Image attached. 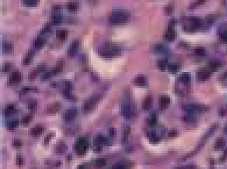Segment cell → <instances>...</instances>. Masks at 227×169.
<instances>
[{"mask_svg": "<svg viewBox=\"0 0 227 169\" xmlns=\"http://www.w3.org/2000/svg\"><path fill=\"white\" fill-rule=\"evenodd\" d=\"M130 13L125 10H117L109 16V22L113 25H119L127 22L129 20Z\"/></svg>", "mask_w": 227, "mask_h": 169, "instance_id": "cell-1", "label": "cell"}, {"mask_svg": "<svg viewBox=\"0 0 227 169\" xmlns=\"http://www.w3.org/2000/svg\"><path fill=\"white\" fill-rule=\"evenodd\" d=\"M120 53V49L117 45L108 43L102 46L98 50V54L105 58H111L118 55Z\"/></svg>", "mask_w": 227, "mask_h": 169, "instance_id": "cell-2", "label": "cell"}, {"mask_svg": "<svg viewBox=\"0 0 227 169\" xmlns=\"http://www.w3.org/2000/svg\"><path fill=\"white\" fill-rule=\"evenodd\" d=\"M101 96L100 94H95L94 96L89 98L88 100L84 102L83 105H82V110L85 112H90L93 109L95 108L96 104L98 103V101L101 99Z\"/></svg>", "mask_w": 227, "mask_h": 169, "instance_id": "cell-3", "label": "cell"}, {"mask_svg": "<svg viewBox=\"0 0 227 169\" xmlns=\"http://www.w3.org/2000/svg\"><path fill=\"white\" fill-rule=\"evenodd\" d=\"M87 147H88V143H87V140L83 137H80L77 139L76 142L75 144V149L76 152L80 155H82L87 151Z\"/></svg>", "mask_w": 227, "mask_h": 169, "instance_id": "cell-4", "label": "cell"}, {"mask_svg": "<svg viewBox=\"0 0 227 169\" xmlns=\"http://www.w3.org/2000/svg\"><path fill=\"white\" fill-rule=\"evenodd\" d=\"M77 109L75 108H71L66 110L63 114V119L66 122H70V121L73 120L75 119V117L77 115Z\"/></svg>", "mask_w": 227, "mask_h": 169, "instance_id": "cell-5", "label": "cell"}, {"mask_svg": "<svg viewBox=\"0 0 227 169\" xmlns=\"http://www.w3.org/2000/svg\"><path fill=\"white\" fill-rule=\"evenodd\" d=\"M22 80V75L19 71H13L8 78V84L10 85H15L19 84Z\"/></svg>", "mask_w": 227, "mask_h": 169, "instance_id": "cell-6", "label": "cell"}, {"mask_svg": "<svg viewBox=\"0 0 227 169\" xmlns=\"http://www.w3.org/2000/svg\"><path fill=\"white\" fill-rule=\"evenodd\" d=\"M211 75V71L209 68L207 69H201L198 72V74H197V77H198V79L200 81H205V80H207V79H209V78L210 77Z\"/></svg>", "mask_w": 227, "mask_h": 169, "instance_id": "cell-7", "label": "cell"}, {"mask_svg": "<svg viewBox=\"0 0 227 169\" xmlns=\"http://www.w3.org/2000/svg\"><path fill=\"white\" fill-rule=\"evenodd\" d=\"M121 112H122V115L126 119H130L133 115L132 110L129 104L122 105Z\"/></svg>", "mask_w": 227, "mask_h": 169, "instance_id": "cell-8", "label": "cell"}, {"mask_svg": "<svg viewBox=\"0 0 227 169\" xmlns=\"http://www.w3.org/2000/svg\"><path fill=\"white\" fill-rule=\"evenodd\" d=\"M79 47V41L78 40H75L74 41H73L68 47V55L73 57V55H75V54L76 53L77 51L78 50Z\"/></svg>", "mask_w": 227, "mask_h": 169, "instance_id": "cell-9", "label": "cell"}, {"mask_svg": "<svg viewBox=\"0 0 227 169\" xmlns=\"http://www.w3.org/2000/svg\"><path fill=\"white\" fill-rule=\"evenodd\" d=\"M175 37H176V34H175V30L171 27L168 28L164 34L165 39L167 41H173L175 40Z\"/></svg>", "mask_w": 227, "mask_h": 169, "instance_id": "cell-10", "label": "cell"}, {"mask_svg": "<svg viewBox=\"0 0 227 169\" xmlns=\"http://www.w3.org/2000/svg\"><path fill=\"white\" fill-rule=\"evenodd\" d=\"M131 166H132V163L128 161H124V162L115 163L110 167V169H129L131 168Z\"/></svg>", "mask_w": 227, "mask_h": 169, "instance_id": "cell-11", "label": "cell"}, {"mask_svg": "<svg viewBox=\"0 0 227 169\" xmlns=\"http://www.w3.org/2000/svg\"><path fill=\"white\" fill-rule=\"evenodd\" d=\"M61 108V104L59 103H54L47 107L46 111L47 113L53 114L59 111Z\"/></svg>", "mask_w": 227, "mask_h": 169, "instance_id": "cell-12", "label": "cell"}, {"mask_svg": "<svg viewBox=\"0 0 227 169\" xmlns=\"http://www.w3.org/2000/svg\"><path fill=\"white\" fill-rule=\"evenodd\" d=\"M133 83L136 85L137 86H140V87H144L147 85V80L144 75H138L133 80Z\"/></svg>", "mask_w": 227, "mask_h": 169, "instance_id": "cell-13", "label": "cell"}, {"mask_svg": "<svg viewBox=\"0 0 227 169\" xmlns=\"http://www.w3.org/2000/svg\"><path fill=\"white\" fill-rule=\"evenodd\" d=\"M221 66V62L219 60H212L210 61L208 65V68L211 71H214L217 70Z\"/></svg>", "mask_w": 227, "mask_h": 169, "instance_id": "cell-14", "label": "cell"}, {"mask_svg": "<svg viewBox=\"0 0 227 169\" xmlns=\"http://www.w3.org/2000/svg\"><path fill=\"white\" fill-rule=\"evenodd\" d=\"M152 96H149L148 95V96H146L145 100H144L143 103H142V108L145 110H149V109L151 108V106H152Z\"/></svg>", "mask_w": 227, "mask_h": 169, "instance_id": "cell-15", "label": "cell"}, {"mask_svg": "<svg viewBox=\"0 0 227 169\" xmlns=\"http://www.w3.org/2000/svg\"><path fill=\"white\" fill-rule=\"evenodd\" d=\"M44 131V128L42 126H36L34 128H32L30 131L31 135H34V136H37V135H41Z\"/></svg>", "mask_w": 227, "mask_h": 169, "instance_id": "cell-16", "label": "cell"}, {"mask_svg": "<svg viewBox=\"0 0 227 169\" xmlns=\"http://www.w3.org/2000/svg\"><path fill=\"white\" fill-rule=\"evenodd\" d=\"M94 142L96 145H106V144L108 143V140L106 137L103 136V135H99L96 137V138H95L94 140Z\"/></svg>", "mask_w": 227, "mask_h": 169, "instance_id": "cell-17", "label": "cell"}, {"mask_svg": "<svg viewBox=\"0 0 227 169\" xmlns=\"http://www.w3.org/2000/svg\"><path fill=\"white\" fill-rule=\"evenodd\" d=\"M45 66H44V65H40V66H38V67L34 70V71H33L31 73L30 78L31 79L35 78L36 76H37L38 73H41L42 71H45Z\"/></svg>", "mask_w": 227, "mask_h": 169, "instance_id": "cell-18", "label": "cell"}, {"mask_svg": "<svg viewBox=\"0 0 227 169\" xmlns=\"http://www.w3.org/2000/svg\"><path fill=\"white\" fill-rule=\"evenodd\" d=\"M170 99L169 96H162L160 98V106L162 108H165L170 104Z\"/></svg>", "mask_w": 227, "mask_h": 169, "instance_id": "cell-19", "label": "cell"}, {"mask_svg": "<svg viewBox=\"0 0 227 169\" xmlns=\"http://www.w3.org/2000/svg\"><path fill=\"white\" fill-rule=\"evenodd\" d=\"M153 50H154L155 52H157V53H163V52H166L167 50V48L164 45L159 43V44H156V45H154V47H153Z\"/></svg>", "mask_w": 227, "mask_h": 169, "instance_id": "cell-20", "label": "cell"}, {"mask_svg": "<svg viewBox=\"0 0 227 169\" xmlns=\"http://www.w3.org/2000/svg\"><path fill=\"white\" fill-rule=\"evenodd\" d=\"M33 57H34V52L32 51H30L28 53L24 56L23 60H22V64L24 65H28L31 63V60H32Z\"/></svg>", "mask_w": 227, "mask_h": 169, "instance_id": "cell-21", "label": "cell"}, {"mask_svg": "<svg viewBox=\"0 0 227 169\" xmlns=\"http://www.w3.org/2000/svg\"><path fill=\"white\" fill-rule=\"evenodd\" d=\"M13 50V45L10 43H4L2 45V51L3 53H11Z\"/></svg>", "mask_w": 227, "mask_h": 169, "instance_id": "cell-22", "label": "cell"}, {"mask_svg": "<svg viewBox=\"0 0 227 169\" xmlns=\"http://www.w3.org/2000/svg\"><path fill=\"white\" fill-rule=\"evenodd\" d=\"M45 38L42 37H38L35 40L34 47L36 49H37V50H38V49H41V47L45 45Z\"/></svg>", "mask_w": 227, "mask_h": 169, "instance_id": "cell-23", "label": "cell"}, {"mask_svg": "<svg viewBox=\"0 0 227 169\" xmlns=\"http://www.w3.org/2000/svg\"><path fill=\"white\" fill-rule=\"evenodd\" d=\"M56 36L59 40H65L68 36V31L65 29H59L56 32Z\"/></svg>", "mask_w": 227, "mask_h": 169, "instance_id": "cell-24", "label": "cell"}, {"mask_svg": "<svg viewBox=\"0 0 227 169\" xmlns=\"http://www.w3.org/2000/svg\"><path fill=\"white\" fill-rule=\"evenodd\" d=\"M66 8H67L70 11H75V10L78 9V3L75 1H70L66 3Z\"/></svg>", "mask_w": 227, "mask_h": 169, "instance_id": "cell-25", "label": "cell"}, {"mask_svg": "<svg viewBox=\"0 0 227 169\" xmlns=\"http://www.w3.org/2000/svg\"><path fill=\"white\" fill-rule=\"evenodd\" d=\"M225 143H226V142H225L224 139H223L222 138H219V139H217V141H216L214 147H215L216 149H221L223 147H224Z\"/></svg>", "mask_w": 227, "mask_h": 169, "instance_id": "cell-26", "label": "cell"}, {"mask_svg": "<svg viewBox=\"0 0 227 169\" xmlns=\"http://www.w3.org/2000/svg\"><path fill=\"white\" fill-rule=\"evenodd\" d=\"M180 80L181 82H184V83H188L190 81V75L188 73H183L180 75Z\"/></svg>", "mask_w": 227, "mask_h": 169, "instance_id": "cell-27", "label": "cell"}, {"mask_svg": "<svg viewBox=\"0 0 227 169\" xmlns=\"http://www.w3.org/2000/svg\"><path fill=\"white\" fill-rule=\"evenodd\" d=\"M193 52H194V54L197 56H203L205 53V48L201 46H198L195 47Z\"/></svg>", "mask_w": 227, "mask_h": 169, "instance_id": "cell-28", "label": "cell"}, {"mask_svg": "<svg viewBox=\"0 0 227 169\" xmlns=\"http://www.w3.org/2000/svg\"><path fill=\"white\" fill-rule=\"evenodd\" d=\"M62 20V15L60 14H54L52 17V22L53 24H59Z\"/></svg>", "mask_w": 227, "mask_h": 169, "instance_id": "cell-29", "label": "cell"}, {"mask_svg": "<svg viewBox=\"0 0 227 169\" xmlns=\"http://www.w3.org/2000/svg\"><path fill=\"white\" fill-rule=\"evenodd\" d=\"M147 136L149 137L150 142H153V143H156V142L159 141V137L156 136L155 133H153V132H149V133H147Z\"/></svg>", "mask_w": 227, "mask_h": 169, "instance_id": "cell-30", "label": "cell"}, {"mask_svg": "<svg viewBox=\"0 0 227 169\" xmlns=\"http://www.w3.org/2000/svg\"><path fill=\"white\" fill-rule=\"evenodd\" d=\"M15 111V106L13 104H9L6 106V109L4 110V114L6 115H11L13 112Z\"/></svg>", "mask_w": 227, "mask_h": 169, "instance_id": "cell-31", "label": "cell"}, {"mask_svg": "<svg viewBox=\"0 0 227 169\" xmlns=\"http://www.w3.org/2000/svg\"><path fill=\"white\" fill-rule=\"evenodd\" d=\"M205 1H206V0H195V1H192V2L190 3L189 8H196V7L200 6V5L202 4V3H205Z\"/></svg>", "mask_w": 227, "mask_h": 169, "instance_id": "cell-32", "label": "cell"}, {"mask_svg": "<svg viewBox=\"0 0 227 169\" xmlns=\"http://www.w3.org/2000/svg\"><path fill=\"white\" fill-rule=\"evenodd\" d=\"M180 66L177 64H169L168 66V70L172 73H175L179 71Z\"/></svg>", "mask_w": 227, "mask_h": 169, "instance_id": "cell-33", "label": "cell"}, {"mask_svg": "<svg viewBox=\"0 0 227 169\" xmlns=\"http://www.w3.org/2000/svg\"><path fill=\"white\" fill-rule=\"evenodd\" d=\"M105 163H106V161L103 158H99V159H97L95 161V166L98 168L103 167L105 165Z\"/></svg>", "mask_w": 227, "mask_h": 169, "instance_id": "cell-34", "label": "cell"}, {"mask_svg": "<svg viewBox=\"0 0 227 169\" xmlns=\"http://www.w3.org/2000/svg\"><path fill=\"white\" fill-rule=\"evenodd\" d=\"M39 0H22V2L27 6H34L37 4Z\"/></svg>", "mask_w": 227, "mask_h": 169, "instance_id": "cell-35", "label": "cell"}, {"mask_svg": "<svg viewBox=\"0 0 227 169\" xmlns=\"http://www.w3.org/2000/svg\"><path fill=\"white\" fill-rule=\"evenodd\" d=\"M157 65L158 67H159L161 71H163V70H165V68H166L167 66V61L165 60V59H161V60L158 61Z\"/></svg>", "mask_w": 227, "mask_h": 169, "instance_id": "cell-36", "label": "cell"}, {"mask_svg": "<svg viewBox=\"0 0 227 169\" xmlns=\"http://www.w3.org/2000/svg\"><path fill=\"white\" fill-rule=\"evenodd\" d=\"M17 125H18V121L17 120H13L11 121V122H8V125H7V126H8V128L10 130H13L15 128H16Z\"/></svg>", "mask_w": 227, "mask_h": 169, "instance_id": "cell-37", "label": "cell"}, {"mask_svg": "<svg viewBox=\"0 0 227 169\" xmlns=\"http://www.w3.org/2000/svg\"><path fill=\"white\" fill-rule=\"evenodd\" d=\"M66 145H65L63 143V142H61V143H59V145L57 146V147H56V149H57V152H59V154H61H61H62V153L65 151V149H66Z\"/></svg>", "mask_w": 227, "mask_h": 169, "instance_id": "cell-38", "label": "cell"}, {"mask_svg": "<svg viewBox=\"0 0 227 169\" xmlns=\"http://www.w3.org/2000/svg\"><path fill=\"white\" fill-rule=\"evenodd\" d=\"M31 115H25L23 117H22V124H28V123L30 122V121L31 120Z\"/></svg>", "mask_w": 227, "mask_h": 169, "instance_id": "cell-39", "label": "cell"}, {"mask_svg": "<svg viewBox=\"0 0 227 169\" xmlns=\"http://www.w3.org/2000/svg\"><path fill=\"white\" fill-rule=\"evenodd\" d=\"M13 147H17V148H19L22 146V142H21L20 140L19 139H14L13 140V143H12Z\"/></svg>", "mask_w": 227, "mask_h": 169, "instance_id": "cell-40", "label": "cell"}, {"mask_svg": "<svg viewBox=\"0 0 227 169\" xmlns=\"http://www.w3.org/2000/svg\"><path fill=\"white\" fill-rule=\"evenodd\" d=\"M156 123V118L155 115H152L150 117V118L148 119V124L149 126H154Z\"/></svg>", "mask_w": 227, "mask_h": 169, "instance_id": "cell-41", "label": "cell"}, {"mask_svg": "<svg viewBox=\"0 0 227 169\" xmlns=\"http://www.w3.org/2000/svg\"><path fill=\"white\" fill-rule=\"evenodd\" d=\"M36 101H34V100H32V101H30L28 102L27 103V107L29 108V109H34L36 108Z\"/></svg>", "mask_w": 227, "mask_h": 169, "instance_id": "cell-42", "label": "cell"}, {"mask_svg": "<svg viewBox=\"0 0 227 169\" xmlns=\"http://www.w3.org/2000/svg\"><path fill=\"white\" fill-rule=\"evenodd\" d=\"M220 38L223 42L227 43V30H224V31L221 32L220 35Z\"/></svg>", "mask_w": 227, "mask_h": 169, "instance_id": "cell-43", "label": "cell"}, {"mask_svg": "<svg viewBox=\"0 0 227 169\" xmlns=\"http://www.w3.org/2000/svg\"><path fill=\"white\" fill-rule=\"evenodd\" d=\"M173 6H172V5H167V6H165L164 8V11L166 12V13L169 14V13H171L172 12H173Z\"/></svg>", "mask_w": 227, "mask_h": 169, "instance_id": "cell-44", "label": "cell"}, {"mask_svg": "<svg viewBox=\"0 0 227 169\" xmlns=\"http://www.w3.org/2000/svg\"><path fill=\"white\" fill-rule=\"evenodd\" d=\"M12 67V65L9 64V63H7V64H4L2 67V71L3 72H8L10 71V69Z\"/></svg>", "mask_w": 227, "mask_h": 169, "instance_id": "cell-45", "label": "cell"}, {"mask_svg": "<svg viewBox=\"0 0 227 169\" xmlns=\"http://www.w3.org/2000/svg\"><path fill=\"white\" fill-rule=\"evenodd\" d=\"M16 163L17 165H21L23 164V158L20 155H17L16 157Z\"/></svg>", "mask_w": 227, "mask_h": 169, "instance_id": "cell-46", "label": "cell"}, {"mask_svg": "<svg viewBox=\"0 0 227 169\" xmlns=\"http://www.w3.org/2000/svg\"><path fill=\"white\" fill-rule=\"evenodd\" d=\"M52 135H53V133H49L48 135H46V137H45V139H44V142L45 144H47L49 142V141H50V140L51 139V138L52 137Z\"/></svg>", "mask_w": 227, "mask_h": 169, "instance_id": "cell-47", "label": "cell"}, {"mask_svg": "<svg viewBox=\"0 0 227 169\" xmlns=\"http://www.w3.org/2000/svg\"><path fill=\"white\" fill-rule=\"evenodd\" d=\"M177 135V132L176 131H170L169 133H168V135L170 137H173V136H176Z\"/></svg>", "mask_w": 227, "mask_h": 169, "instance_id": "cell-48", "label": "cell"}, {"mask_svg": "<svg viewBox=\"0 0 227 169\" xmlns=\"http://www.w3.org/2000/svg\"><path fill=\"white\" fill-rule=\"evenodd\" d=\"M226 158H227V148L225 149V150L224 152V154H223V156H221L220 161H224V160L226 159Z\"/></svg>", "mask_w": 227, "mask_h": 169, "instance_id": "cell-49", "label": "cell"}, {"mask_svg": "<svg viewBox=\"0 0 227 169\" xmlns=\"http://www.w3.org/2000/svg\"><path fill=\"white\" fill-rule=\"evenodd\" d=\"M77 169H85V167L84 165H79Z\"/></svg>", "mask_w": 227, "mask_h": 169, "instance_id": "cell-50", "label": "cell"}, {"mask_svg": "<svg viewBox=\"0 0 227 169\" xmlns=\"http://www.w3.org/2000/svg\"><path fill=\"white\" fill-rule=\"evenodd\" d=\"M175 169H186V167H179V168H176Z\"/></svg>", "mask_w": 227, "mask_h": 169, "instance_id": "cell-51", "label": "cell"}, {"mask_svg": "<svg viewBox=\"0 0 227 169\" xmlns=\"http://www.w3.org/2000/svg\"><path fill=\"white\" fill-rule=\"evenodd\" d=\"M224 78H227V71L226 72V73H224Z\"/></svg>", "mask_w": 227, "mask_h": 169, "instance_id": "cell-52", "label": "cell"}]
</instances>
